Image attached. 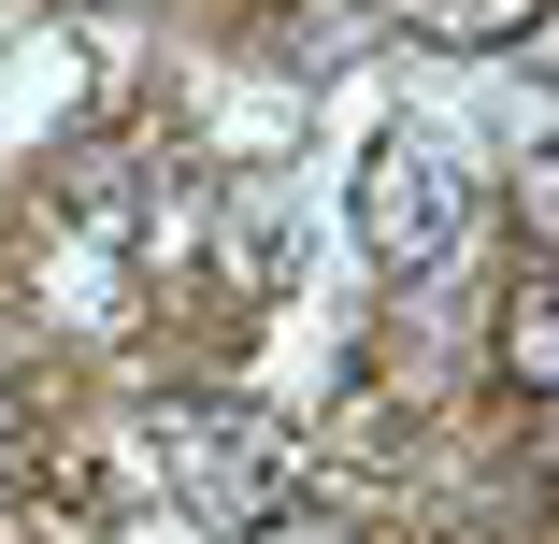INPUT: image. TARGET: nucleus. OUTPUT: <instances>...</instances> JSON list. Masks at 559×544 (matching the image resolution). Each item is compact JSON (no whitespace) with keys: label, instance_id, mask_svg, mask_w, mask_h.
<instances>
[{"label":"nucleus","instance_id":"7ed1b4c3","mask_svg":"<svg viewBox=\"0 0 559 544\" xmlns=\"http://www.w3.org/2000/svg\"><path fill=\"white\" fill-rule=\"evenodd\" d=\"M488 359H502V387H516V401H559V258H531V273L502 287Z\"/></svg>","mask_w":559,"mask_h":544},{"label":"nucleus","instance_id":"39448f33","mask_svg":"<svg viewBox=\"0 0 559 544\" xmlns=\"http://www.w3.org/2000/svg\"><path fill=\"white\" fill-rule=\"evenodd\" d=\"M29 473V415H15V387H0V487Z\"/></svg>","mask_w":559,"mask_h":544},{"label":"nucleus","instance_id":"f03ea898","mask_svg":"<svg viewBox=\"0 0 559 544\" xmlns=\"http://www.w3.org/2000/svg\"><path fill=\"white\" fill-rule=\"evenodd\" d=\"M345 230H359V258H373L388 287L444 273V258L474 244V158L444 144V130H416V116H388V130L359 144V186H345Z\"/></svg>","mask_w":559,"mask_h":544},{"label":"nucleus","instance_id":"20e7f679","mask_svg":"<svg viewBox=\"0 0 559 544\" xmlns=\"http://www.w3.org/2000/svg\"><path fill=\"white\" fill-rule=\"evenodd\" d=\"M402 15L430 29V44H460V58H502V44H531L559 0H402Z\"/></svg>","mask_w":559,"mask_h":544},{"label":"nucleus","instance_id":"f257e3e1","mask_svg":"<svg viewBox=\"0 0 559 544\" xmlns=\"http://www.w3.org/2000/svg\"><path fill=\"white\" fill-rule=\"evenodd\" d=\"M158 473H173V516L187 530H215V544H273L301 501H316V473H301V445L273 415H245V401H158Z\"/></svg>","mask_w":559,"mask_h":544}]
</instances>
